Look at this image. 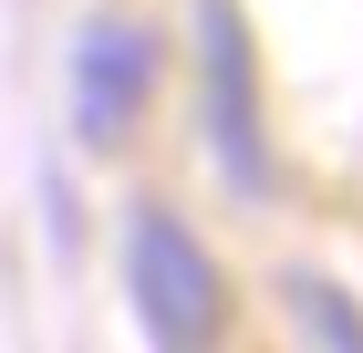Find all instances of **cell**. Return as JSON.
Segmentation results:
<instances>
[{"label":"cell","mask_w":363,"mask_h":353,"mask_svg":"<svg viewBox=\"0 0 363 353\" xmlns=\"http://www.w3.org/2000/svg\"><path fill=\"white\" fill-rule=\"evenodd\" d=\"M280 301L301 312V332H311V343H333V353H363V301L342 291V281H322V271H280Z\"/></svg>","instance_id":"277c9868"},{"label":"cell","mask_w":363,"mask_h":353,"mask_svg":"<svg viewBox=\"0 0 363 353\" xmlns=\"http://www.w3.org/2000/svg\"><path fill=\"white\" fill-rule=\"evenodd\" d=\"M145 94H156V31L145 21H84V42H73V136L94 156H114L135 136Z\"/></svg>","instance_id":"3957f363"},{"label":"cell","mask_w":363,"mask_h":353,"mask_svg":"<svg viewBox=\"0 0 363 353\" xmlns=\"http://www.w3.org/2000/svg\"><path fill=\"white\" fill-rule=\"evenodd\" d=\"M125 291H135L145 343H167V353H197V343L228 332V281H218V260L197 249V229L177 208L125 218Z\"/></svg>","instance_id":"6da1fadb"},{"label":"cell","mask_w":363,"mask_h":353,"mask_svg":"<svg viewBox=\"0 0 363 353\" xmlns=\"http://www.w3.org/2000/svg\"><path fill=\"white\" fill-rule=\"evenodd\" d=\"M197 104H208V156L239 197H280L270 125H259V53H250V11L239 0H197Z\"/></svg>","instance_id":"7a4b0ae2"}]
</instances>
